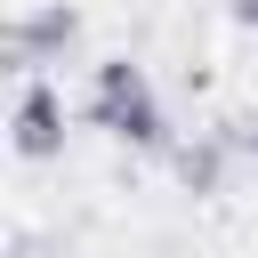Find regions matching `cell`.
I'll return each mask as SVG.
<instances>
[{"mask_svg":"<svg viewBox=\"0 0 258 258\" xmlns=\"http://www.w3.org/2000/svg\"><path fill=\"white\" fill-rule=\"evenodd\" d=\"M97 121L113 137H137V145L161 137V113H153V89L137 64H97Z\"/></svg>","mask_w":258,"mask_h":258,"instance_id":"6da1fadb","label":"cell"},{"mask_svg":"<svg viewBox=\"0 0 258 258\" xmlns=\"http://www.w3.org/2000/svg\"><path fill=\"white\" fill-rule=\"evenodd\" d=\"M16 145H24V153H56V145H64V105H56L48 81H32V89L16 97Z\"/></svg>","mask_w":258,"mask_h":258,"instance_id":"7a4b0ae2","label":"cell"},{"mask_svg":"<svg viewBox=\"0 0 258 258\" xmlns=\"http://www.w3.org/2000/svg\"><path fill=\"white\" fill-rule=\"evenodd\" d=\"M64 40H73V8H40L32 24H16V32H8V56L32 73V64H40L48 48H64Z\"/></svg>","mask_w":258,"mask_h":258,"instance_id":"3957f363","label":"cell"},{"mask_svg":"<svg viewBox=\"0 0 258 258\" xmlns=\"http://www.w3.org/2000/svg\"><path fill=\"white\" fill-rule=\"evenodd\" d=\"M177 169H185V185H218V153H210V145H185Z\"/></svg>","mask_w":258,"mask_h":258,"instance_id":"277c9868","label":"cell"},{"mask_svg":"<svg viewBox=\"0 0 258 258\" xmlns=\"http://www.w3.org/2000/svg\"><path fill=\"white\" fill-rule=\"evenodd\" d=\"M234 16H242V24H250V32H258V0H234Z\"/></svg>","mask_w":258,"mask_h":258,"instance_id":"5b68a950","label":"cell"}]
</instances>
